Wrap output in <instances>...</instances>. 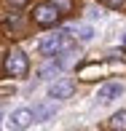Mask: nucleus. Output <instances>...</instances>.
Here are the masks:
<instances>
[{"instance_id": "nucleus-8", "label": "nucleus", "mask_w": 126, "mask_h": 131, "mask_svg": "<svg viewBox=\"0 0 126 131\" xmlns=\"http://www.w3.org/2000/svg\"><path fill=\"white\" fill-rule=\"evenodd\" d=\"M32 115H35V121H49L51 115H56V107L54 104H38L32 110Z\"/></svg>"}, {"instance_id": "nucleus-13", "label": "nucleus", "mask_w": 126, "mask_h": 131, "mask_svg": "<svg viewBox=\"0 0 126 131\" xmlns=\"http://www.w3.org/2000/svg\"><path fill=\"white\" fill-rule=\"evenodd\" d=\"M14 5H27V0H11Z\"/></svg>"}, {"instance_id": "nucleus-6", "label": "nucleus", "mask_w": 126, "mask_h": 131, "mask_svg": "<svg viewBox=\"0 0 126 131\" xmlns=\"http://www.w3.org/2000/svg\"><path fill=\"white\" fill-rule=\"evenodd\" d=\"M32 121H35V115H32L30 107H19V110H14V112L8 115V126H11V128H27Z\"/></svg>"}, {"instance_id": "nucleus-9", "label": "nucleus", "mask_w": 126, "mask_h": 131, "mask_svg": "<svg viewBox=\"0 0 126 131\" xmlns=\"http://www.w3.org/2000/svg\"><path fill=\"white\" fill-rule=\"evenodd\" d=\"M59 70H62V67H59V62H56V59H54V62H49V64H43V67H40V78H49V75H54V72H59Z\"/></svg>"}, {"instance_id": "nucleus-3", "label": "nucleus", "mask_w": 126, "mask_h": 131, "mask_svg": "<svg viewBox=\"0 0 126 131\" xmlns=\"http://www.w3.org/2000/svg\"><path fill=\"white\" fill-rule=\"evenodd\" d=\"M59 14H62V11H59L54 3H43V5L35 8L32 16H35V21H38L40 27H51V24H56V21H59Z\"/></svg>"}, {"instance_id": "nucleus-1", "label": "nucleus", "mask_w": 126, "mask_h": 131, "mask_svg": "<svg viewBox=\"0 0 126 131\" xmlns=\"http://www.w3.org/2000/svg\"><path fill=\"white\" fill-rule=\"evenodd\" d=\"M67 29H64V32H54V35H46V38H40L38 40V46H35V48H38V53L40 56H54V53H59L62 48H67Z\"/></svg>"}, {"instance_id": "nucleus-11", "label": "nucleus", "mask_w": 126, "mask_h": 131, "mask_svg": "<svg viewBox=\"0 0 126 131\" xmlns=\"http://www.w3.org/2000/svg\"><path fill=\"white\" fill-rule=\"evenodd\" d=\"M51 3L56 5L59 11H70V8H73V0H51Z\"/></svg>"}, {"instance_id": "nucleus-2", "label": "nucleus", "mask_w": 126, "mask_h": 131, "mask_svg": "<svg viewBox=\"0 0 126 131\" xmlns=\"http://www.w3.org/2000/svg\"><path fill=\"white\" fill-rule=\"evenodd\" d=\"M27 56H24V51H11L8 53V59H5V72L8 75H14V78H22V75H27Z\"/></svg>"}, {"instance_id": "nucleus-12", "label": "nucleus", "mask_w": 126, "mask_h": 131, "mask_svg": "<svg viewBox=\"0 0 126 131\" xmlns=\"http://www.w3.org/2000/svg\"><path fill=\"white\" fill-rule=\"evenodd\" d=\"M105 3L110 5V8H123V3H126V0H105Z\"/></svg>"}, {"instance_id": "nucleus-4", "label": "nucleus", "mask_w": 126, "mask_h": 131, "mask_svg": "<svg viewBox=\"0 0 126 131\" xmlns=\"http://www.w3.org/2000/svg\"><path fill=\"white\" fill-rule=\"evenodd\" d=\"M73 91H75L73 80H70V78H59V80H54L51 86H49V99H54V102H59V99H70Z\"/></svg>"}, {"instance_id": "nucleus-7", "label": "nucleus", "mask_w": 126, "mask_h": 131, "mask_svg": "<svg viewBox=\"0 0 126 131\" xmlns=\"http://www.w3.org/2000/svg\"><path fill=\"white\" fill-rule=\"evenodd\" d=\"M67 32H75V38L81 40V43H89V40H94V29L89 27V24H75V27H70Z\"/></svg>"}, {"instance_id": "nucleus-14", "label": "nucleus", "mask_w": 126, "mask_h": 131, "mask_svg": "<svg viewBox=\"0 0 126 131\" xmlns=\"http://www.w3.org/2000/svg\"><path fill=\"white\" fill-rule=\"evenodd\" d=\"M121 40H123V46H126V32H123V38H121Z\"/></svg>"}, {"instance_id": "nucleus-5", "label": "nucleus", "mask_w": 126, "mask_h": 131, "mask_svg": "<svg viewBox=\"0 0 126 131\" xmlns=\"http://www.w3.org/2000/svg\"><path fill=\"white\" fill-rule=\"evenodd\" d=\"M121 94H123L121 83H105L97 91V102L99 104H110V102H115V99H121Z\"/></svg>"}, {"instance_id": "nucleus-10", "label": "nucleus", "mask_w": 126, "mask_h": 131, "mask_svg": "<svg viewBox=\"0 0 126 131\" xmlns=\"http://www.w3.org/2000/svg\"><path fill=\"white\" fill-rule=\"evenodd\" d=\"M110 128H126V112H115L110 118Z\"/></svg>"}]
</instances>
